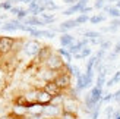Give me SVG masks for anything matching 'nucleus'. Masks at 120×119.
I'll return each instance as SVG.
<instances>
[{
    "label": "nucleus",
    "mask_w": 120,
    "mask_h": 119,
    "mask_svg": "<svg viewBox=\"0 0 120 119\" xmlns=\"http://www.w3.org/2000/svg\"><path fill=\"white\" fill-rule=\"evenodd\" d=\"M70 76H72V75L68 74V72H66V71L63 69V71H60V72L57 74V76H56V78L53 79V81H54L63 91H68L69 88L72 87V78H70Z\"/></svg>",
    "instance_id": "nucleus-1"
},
{
    "label": "nucleus",
    "mask_w": 120,
    "mask_h": 119,
    "mask_svg": "<svg viewBox=\"0 0 120 119\" xmlns=\"http://www.w3.org/2000/svg\"><path fill=\"white\" fill-rule=\"evenodd\" d=\"M45 66L49 69H53V71H63L64 69V62L63 59L60 57V55H54V53H51L50 57L45 60Z\"/></svg>",
    "instance_id": "nucleus-2"
},
{
    "label": "nucleus",
    "mask_w": 120,
    "mask_h": 119,
    "mask_svg": "<svg viewBox=\"0 0 120 119\" xmlns=\"http://www.w3.org/2000/svg\"><path fill=\"white\" fill-rule=\"evenodd\" d=\"M40 50H41V44L38 43V41H35V40H29V41H26V43L22 46V52L25 53L26 56H29V57H35L38 55Z\"/></svg>",
    "instance_id": "nucleus-3"
},
{
    "label": "nucleus",
    "mask_w": 120,
    "mask_h": 119,
    "mask_svg": "<svg viewBox=\"0 0 120 119\" xmlns=\"http://www.w3.org/2000/svg\"><path fill=\"white\" fill-rule=\"evenodd\" d=\"M16 43H18L16 38H12V37H0V55H8L9 52H12V49L15 47Z\"/></svg>",
    "instance_id": "nucleus-4"
},
{
    "label": "nucleus",
    "mask_w": 120,
    "mask_h": 119,
    "mask_svg": "<svg viewBox=\"0 0 120 119\" xmlns=\"http://www.w3.org/2000/svg\"><path fill=\"white\" fill-rule=\"evenodd\" d=\"M62 112H63V107L62 106H57V104H49L44 107V118H59L62 116Z\"/></svg>",
    "instance_id": "nucleus-5"
},
{
    "label": "nucleus",
    "mask_w": 120,
    "mask_h": 119,
    "mask_svg": "<svg viewBox=\"0 0 120 119\" xmlns=\"http://www.w3.org/2000/svg\"><path fill=\"white\" fill-rule=\"evenodd\" d=\"M35 100H37L38 104H41V106H44V107H45V106L51 104L53 97L47 91H44V88H40V90H37V94H35Z\"/></svg>",
    "instance_id": "nucleus-6"
},
{
    "label": "nucleus",
    "mask_w": 120,
    "mask_h": 119,
    "mask_svg": "<svg viewBox=\"0 0 120 119\" xmlns=\"http://www.w3.org/2000/svg\"><path fill=\"white\" fill-rule=\"evenodd\" d=\"M43 88H44V91H47V93H49L51 97L60 96V94H63V93H64V91L62 90V88H60V87L56 84L54 81H49V82H45Z\"/></svg>",
    "instance_id": "nucleus-7"
},
{
    "label": "nucleus",
    "mask_w": 120,
    "mask_h": 119,
    "mask_svg": "<svg viewBox=\"0 0 120 119\" xmlns=\"http://www.w3.org/2000/svg\"><path fill=\"white\" fill-rule=\"evenodd\" d=\"M76 27H79V25H78V22H76V19H68V21L62 22L56 29H53V31L64 34V32H68L69 29H73V28H76Z\"/></svg>",
    "instance_id": "nucleus-8"
},
{
    "label": "nucleus",
    "mask_w": 120,
    "mask_h": 119,
    "mask_svg": "<svg viewBox=\"0 0 120 119\" xmlns=\"http://www.w3.org/2000/svg\"><path fill=\"white\" fill-rule=\"evenodd\" d=\"M25 25H29V27H34V28H37V27H43V25H45L44 24V21L43 19H40L38 16H28V18H25V19L22 21Z\"/></svg>",
    "instance_id": "nucleus-9"
},
{
    "label": "nucleus",
    "mask_w": 120,
    "mask_h": 119,
    "mask_svg": "<svg viewBox=\"0 0 120 119\" xmlns=\"http://www.w3.org/2000/svg\"><path fill=\"white\" fill-rule=\"evenodd\" d=\"M50 55H51V47L50 46H44V47H41V50L38 52V55L35 57H37L38 62H44L45 63V60L50 57Z\"/></svg>",
    "instance_id": "nucleus-10"
},
{
    "label": "nucleus",
    "mask_w": 120,
    "mask_h": 119,
    "mask_svg": "<svg viewBox=\"0 0 120 119\" xmlns=\"http://www.w3.org/2000/svg\"><path fill=\"white\" fill-rule=\"evenodd\" d=\"M89 94H91L92 100H94L97 104L103 102V96H104V94H103V88H98V87L94 85V87L91 88V91H89Z\"/></svg>",
    "instance_id": "nucleus-11"
},
{
    "label": "nucleus",
    "mask_w": 120,
    "mask_h": 119,
    "mask_svg": "<svg viewBox=\"0 0 120 119\" xmlns=\"http://www.w3.org/2000/svg\"><path fill=\"white\" fill-rule=\"evenodd\" d=\"M60 44H62L63 47H70L72 44H75V37L72 34L64 32V34L60 35Z\"/></svg>",
    "instance_id": "nucleus-12"
},
{
    "label": "nucleus",
    "mask_w": 120,
    "mask_h": 119,
    "mask_svg": "<svg viewBox=\"0 0 120 119\" xmlns=\"http://www.w3.org/2000/svg\"><path fill=\"white\" fill-rule=\"evenodd\" d=\"M92 55V49L89 46H86V47H83V49L79 52V53H76V55H73V57L76 59V60H81V59H86V57H89Z\"/></svg>",
    "instance_id": "nucleus-13"
},
{
    "label": "nucleus",
    "mask_w": 120,
    "mask_h": 119,
    "mask_svg": "<svg viewBox=\"0 0 120 119\" xmlns=\"http://www.w3.org/2000/svg\"><path fill=\"white\" fill-rule=\"evenodd\" d=\"M57 53L64 59V63H72V60H73V55H72L68 49H59Z\"/></svg>",
    "instance_id": "nucleus-14"
},
{
    "label": "nucleus",
    "mask_w": 120,
    "mask_h": 119,
    "mask_svg": "<svg viewBox=\"0 0 120 119\" xmlns=\"http://www.w3.org/2000/svg\"><path fill=\"white\" fill-rule=\"evenodd\" d=\"M120 29V18H113L110 21V25H109V32H117Z\"/></svg>",
    "instance_id": "nucleus-15"
},
{
    "label": "nucleus",
    "mask_w": 120,
    "mask_h": 119,
    "mask_svg": "<svg viewBox=\"0 0 120 119\" xmlns=\"http://www.w3.org/2000/svg\"><path fill=\"white\" fill-rule=\"evenodd\" d=\"M100 35H103L100 31H92V29H85V32H83V37L88 38L89 41L91 40H95V38H98Z\"/></svg>",
    "instance_id": "nucleus-16"
},
{
    "label": "nucleus",
    "mask_w": 120,
    "mask_h": 119,
    "mask_svg": "<svg viewBox=\"0 0 120 119\" xmlns=\"http://www.w3.org/2000/svg\"><path fill=\"white\" fill-rule=\"evenodd\" d=\"M120 82V71H117V72H114V75L111 76V78L107 81V87H113V85H116V84H119Z\"/></svg>",
    "instance_id": "nucleus-17"
},
{
    "label": "nucleus",
    "mask_w": 120,
    "mask_h": 119,
    "mask_svg": "<svg viewBox=\"0 0 120 119\" xmlns=\"http://www.w3.org/2000/svg\"><path fill=\"white\" fill-rule=\"evenodd\" d=\"M101 104H103V102L98 103V104L91 110V113H89V119H98V118H100V113H101Z\"/></svg>",
    "instance_id": "nucleus-18"
},
{
    "label": "nucleus",
    "mask_w": 120,
    "mask_h": 119,
    "mask_svg": "<svg viewBox=\"0 0 120 119\" xmlns=\"http://www.w3.org/2000/svg\"><path fill=\"white\" fill-rule=\"evenodd\" d=\"M105 18H107L105 15H94V16L89 18V22H91L92 25H98V24L105 21Z\"/></svg>",
    "instance_id": "nucleus-19"
},
{
    "label": "nucleus",
    "mask_w": 120,
    "mask_h": 119,
    "mask_svg": "<svg viewBox=\"0 0 120 119\" xmlns=\"http://www.w3.org/2000/svg\"><path fill=\"white\" fill-rule=\"evenodd\" d=\"M89 15H86V13H79L78 15V18H75L76 19V22H78V25H83V24H86V22H89Z\"/></svg>",
    "instance_id": "nucleus-20"
},
{
    "label": "nucleus",
    "mask_w": 120,
    "mask_h": 119,
    "mask_svg": "<svg viewBox=\"0 0 120 119\" xmlns=\"http://www.w3.org/2000/svg\"><path fill=\"white\" fill-rule=\"evenodd\" d=\"M107 15H109V16L111 18V19H113V18H120V9H117L114 4H111V8L109 9Z\"/></svg>",
    "instance_id": "nucleus-21"
},
{
    "label": "nucleus",
    "mask_w": 120,
    "mask_h": 119,
    "mask_svg": "<svg viewBox=\"0 0 120 119\" xmlns=\"http://www.w3.org/2000/svg\"><path fill=\"white\" fill-rule=\"evenodd\" d=\"M41 19L44 21L45 25H49V24L56 21V18H54V15H50V13H45V12H44V13H41Z\"/></svg>",
    "instance_id": "nucleus-22"
},
{
    "label": "nucleus",
    "mask_w": 120,
    "mask_h": 119,
    "mask_svg": "<svg viewBox=\"0 0 120 119\" xmlns=\"http://www.w3.org/2000/svg\"><path fill=\"white\" fill-rule=\"evenodd\" d=\"M28 13H29V12H28V9H19V12H18V13H16V19H19L21 22L23 21V19H25V18H28Z\"/></svg>",
    "instance_id": "nucleus-23"
},
{
    "label": "nucleus",
    "mask_w": 120,
    "mask_h": 119,
    "mask_svg": "<svg viewBox=\"0 0 120 119\" xmlns=\"http://www.w3.org/2000/svg\"><path fill=\"white\" fill-rule=\"evenodd\" d=\"M13 8V0H6V2L0 3V9H4V10H10Z\"/></svg>",
    "instance_id": "nucleus-24"
},
{
    "label": "nucleus",
    "mask_w": 120,
    "mask_h": 119,
    "mask_svg": "<svg viewBox=\"0 0 120 119\" xmlns=\"http://www.w3.org/2000/svg\"><path fill=\"white\" fill-rule=\"evenodd\" d=\"M105 0H95V3H94V9H98V10H103L104 9V6H105Z\"/></svg>",
    "instance_id": "nucleus-25"
},
{
    "label": "nucleus",
    "mask_w": 120,
    "mask_h": 119,
    "mask_svg": "<svg viewBox=\"0 0 120 119\" xmlns=\"http://www.w3.org/2000/svg\"><path fill=\"white\" fill-rule=\"evenodd\" d=\"M100 49H101V50H105V52H109V50L111 49V40H110V38H107V40L104 41V43L100 46Z\"/></svg>",
    "instance_id": "nucleus-26"
},
{
    "label": "nucleus",
    "mask_w": 120,
    "mask_h": 119,
    "mask_svg": "<svg viewBox=\"0 0 120 119\" xmlns=\"http://www.w3.org/2000/svg\"><path fill=\"white\" fill-rule=\"evenodd\" d=\"M114 107H113V106H107L105 107V118L107 119H113V113H114Z\"/></svg>",
    "instance_id": "nucleus-27"
},
{
    "label": "nucleus",
    "mask_w": 120,
    "mask_h": 119,
    "mask_svg": "<svg viewBox=\"0 0 120 119\" xmlns=\"http://www.w3.org/2000/svg\"><path fill=\"white\" fill-rule=\"evenodd\" d=\"M117 56H119V55H117V53H116L114 50H113L111 53H109V55H107V56H105V60L111 63V62H114V60H116V59H117Z\"/></svg>",
    "instance_id": "nucleus-28"
},
{
    "label": "nucleus",
    "mask_w": 120,
    "mask_h": 119,
    "mask_svg": "<svg viewBox=\"0 0 120 119\" xmlns=\"http://www.w3.org/2000/svg\"><path fill=\"white\" fill-rule=\"evenodd\" d=\"M111 100H113V94L111 93H107V94L103 96V103H109V102H111Z\"/></svg>",
    "instance_id": "nucleus-29"
},
{
    "label": "nucleus",
    "mask_w": 120,
    "mask_h": 119,
    "mask_svg": "<svg viewBox=\"0 0 120 119\" xmlns=\"http://www.w3.org/2000/svg\"><path fill=\"white\" fill-rule=\"evenodd\" d=\"M91 10H92L91 6H85V8H83V9L81 10V13H86V15H88V12H91Z\"/></svg>",
    "instance_id": "nucleus-30"
},
{
    "label": "nucleus",
    "mask_w": 120,
    "mask_h": 119,
    "mask_svg": "<svg viewBox=\"0 0 120 119\" xmlns=\"http://www.w3.org/2000/svg\"><path fill=\"white\" fill-rule=\"evenodd\" d=\"M113 119H120V109H116L113 113Z\"/></svg>",
    "instance_id": "nucleus-31"
},
{
    "label": "nucleus",
    "mask_w": 120,
    "mask_h": 119,
    "mask_svg": "<svg viewBox=\"0 0 120 119\" xmlns=\"http://www.w3.org/2000/svg\"><path fill=\"white\" fill-rule=\"evenodd\" d=\"M19 9H21V8H18V6H13V8L10 9V13H13V15H16L18 12H19Z\"/></svg>",
    "instance_id": "nucleus-32"
},
{
    "label": "nucleus",
    "mask_w": 120,
    "mask_h": 119,
    "mask_svg": "<svg viewBox=\"0 0 120 119\" xmlns=\"http://www.w3.org/2000/svg\"><path fill=\"white\" fill-rule=\"evenodd\" d=\"M63 3H66V4H75V3H78V0H63Z\"/></svg>",
    "instance_id": "nucleus-33"
},
{
    "label": "nucleus",
    "mask_w": 120,
    "mask_h": 119,
    "mask_svg": "<svg viewBox=\"0 0 120 119\" xmlns=\"http://www.w3.org/2000/svg\"><path fill=\"white\" fill-rule=\"evenodd\" d=\"M114 6H116V8H117V9H120V0H117V2L114 3Z\"/></svg>",
    "instance_id": "nucleus-34"
},
{
    "label": "nucleus",
    "mask_w": 120,
    "mask_h": 119,
    "mask_svg": "<svg viewBox=\"0 0 120 119\" xmlns=\"http://www.w3.org/2000/svg\"><path fill=\"white\" fill-rule=\"evenodd\" d=\"M105 2H107V3H109V4H111L113 2H114V3H116V2H117V0H105Z\"/></svg>",
    "instance_id": "nucleus-35"
},
{
    "label": "nucleus",
    "mask_w": 120,
    "mask_h": 119,
    "mask_svg": "<svg viewBox=\"0 0 120 119\" xmlns=\"http://www.w3.org/2000/svg\"><path fill=\"white\" fill-rule=\"evenodd\" d=\"M43 119H60V118H43Z\"/></svg>",
    "instance_id": "nucleus-36"
}]
</instances>
